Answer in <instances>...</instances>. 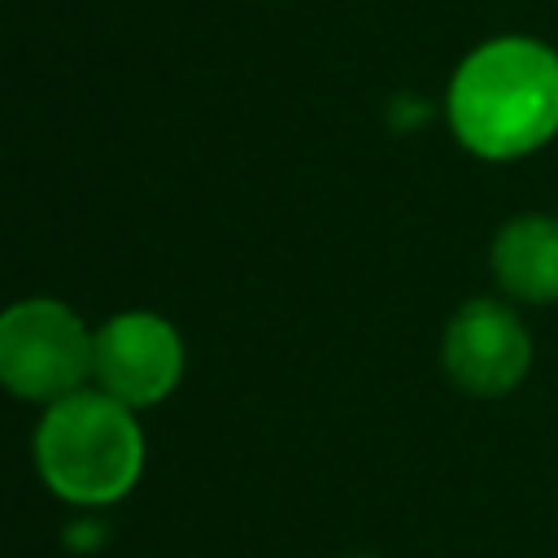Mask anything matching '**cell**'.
Returning <instances> with one entry per match:
<instances>
[{
	"mask_svg": "<svg viewBox=\"0 0 558 558\" xmlns=\"http://www.w3.org/2000/svg\"><path fill=\"white\" fill-rule=\"evenodd\" d=\"M449 126L488 161L541 148L558 131V52L527 35L480 44L449 83Z\"/></svg>",
	"mask_w": 558,
	"mask_h": 558,
	"instance_id": "6da1fadb",
	"label": "cell"
},
{
	"mask_svg": "<svg viewBox=\"0 0 558 558\" xmlns=\"http://www.w3.org/2000/svg\"><path fill=\"white\" fill-rule=\"evenodd\" d=\"M92 375V336L83 318L48 296L0 314V384L26 401H57Z\"/></svg>",
	"mask_w": 558,
	"mask_h": 558,
	"instance_id": "3957f363",
	"label": "cell"
},
{
	"mask_svg": "<svg viewBox=\"0 0 558 558\" xmlns=\"http://www.w3.org/2000/svg\"><path fill=\"white\" fill-rule=\"evenodd\" d=\"M445 375L471 397H506L532 366V340L519 314L493 296L466 301L440 340Z\"/></svg>",
	"mask_w": 558,
	"mask_h": 558,
	"instance_id": "277c9868",
	"label": "cell"
},
{
	"mask_svg": "<svg viewBox=\"0 0 558 558\" xmlns=\"http://www.w3.org/2000/svg\"><path fill=\"white\" fill-rule=\"evenodd\" d=\"M357 558H366V554H357Z\"/></svg>",
	"mask_w": 558,
	"mask_h": 558,
	"instance_id": "ba28073f",
	"label": "cell"
},
{
	"mask_svg": "<svg viewBox=\"0 0 558 558\" xmlns=\"http://www.w3.org/2000/svg\"><path fill=\"white\" fill-rule=\"evenodd\" d=\"M493 279L506 296L554 305L558 301V218H510L493 240Z\"/></svg>",
	"mask_w": 558,
	"mask_h": 558,
	"instance_id": "8992f818",
	"label": "cell"
},
{
	"mask_svg": "<svg viewBox=\"0 0 558 558\" xmlns=\"http://www.w3.org/2000/svg\"><path fill=\"white\" fill-rule=\"evenodd\" d=\"M35 466L44 484L74 506H109L140 480L144 436L126 401L113 392H65L48 401L35 432Z\"/></svg>",
	"mask_w": 558,
	"mask_h": 558,
	"instance_id": "7a4b0ae2",
	"label": "cell"
},
{
	"mask_svg": "<svg viewBox=\"0 0 558 558\" xmlns=\"http://www.w3.org/2000/svg\"><path fill=\"white\" fill-rule=\"evenodd\" d=\"M92 375L131 410L157 405L183 375V340L157 314H118L92 336Z\"/></svg>",
	"mask_w": 558,
	"mask_h": 558,
	"instance_id": "5b68a950",
	"label": "cell"
},
{
	"mask_svg": "<svg viewBox=\"0 0 558 558\" xmlns=\"http://www.w3.org/2000/svg\"><path fill=\"white\" fill-rule=\"evenodd\" d=\"M96 541H105V527L100 523H74L65 532V545H74V549H92Z\"/></svg>",
	"mask_w": 558,
	"mask_h": 558,
	"instance_id": "52a82bcc",
	"label": "cell"
}]
</instances>
